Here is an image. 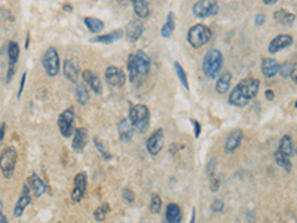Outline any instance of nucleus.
Returning a JSON list of instances; mask_svg holds the SVG:
<instances>
[{"label":"nucleus","mask_w":297,"mask_h":223,"mask_svg":"<svg viewBox=\"0 0 297 223\" xmlns=\"http://www.w3.org/2000/svg\"><path fill=\"white\" fill-rule=\"evenodd\" d=\"M258 87H260V81L254 79V78H247L244 81H241L232 91L231 97H229V103L238 107H244L247 106L258 92Z\"/></svg>","instance_id":"nucleus-1"},{"label":"nucleus","mask_w":297,"mask_h":223,"mask_svg":"<svg viewBox=\"0 0 297 223\" xmlns=\"http://www.w3.org/2000/svg\"><path fill=\"white\" fill-rule=\"evenodd\" d=\"M128 70L131 81L135 84L150 70V58H148L143 51H137L135 54H131L128 58Z\"/></svg>","instance_id":"nucleus-2"},{"label":"nucleus","mask_w":297,"mask_h":223,"mask_svg":"<svg viewBox=\"0 0 297 223\" xmlns=\"http://www.w3.org/2000/svg\"><path fill=\"white\" fill-rule=\"evenodd\" d=\"M129 122L138 133H144L148 128V124H150V112H148V107L144 104L132 106L129 112Z\"/></svg>","instance_id":"nucleus-3"},{"label":"nucleus","mask_w":297,"mask_h":223,"mask_svg":"<svg viewBox=\"0 0 297 223\" xmlns=\"http://www.w3.org/2000/svg\"><path fill=\"white\" fill-rule=\"evenodd\" d=\"M221 64H223V55L218 49H210L205 57H204V61H202V70L205 73V76L212 79L215 78L220 68H221Z\"/></svg>","instance_id":"nucleus-4"},{"label":"nucleus","mask_w":297,"mask_h":223,"mask_svg":"<svg viewBox=\"0 0 297 223\" xmlns=\"http://www.w3.org/2000/svg\"><path fill=\"white\" fill-rule=\"evenodd\" d=\"M211 30L205 24H196L189 30L188 41L193 48H201L211 39Z\"/></svg>","instance_id":"nucleus-5"},{"label":"nucleus","mask_w":297,"mask_h":223,"mask_svg":"<svg viewBox=\"0 0 297 223\" xmlns=\"http://www.w3.org/2000/svg\"><path fill=\"white\" fill-rule=\"evenodd\" d=\"M17 158H18V152L12 146H8L6 149H3L2 155H0V170H2V173L6 178L12 177L15 165H17Z\"/></svg>","instance_id":"nucleus-6"},{"label":"nucleus","mask_w":297,"mask_h":223,"mask_svg":"<svg viewBox=\"0 0 297 223\" xmlns=\"http://www.w3.org/2000/svg\"><path fill=\"white\" fill-rule=\"evenodd\" d=\"M42 64L49 76H57L60 71V57H58V52L55 48L46 49V52L42 58Z\"/></svg>","instance_id":"nucleus-7"},{"label":"nucleus","mask_w":297,"mask_h":223,"mask_svg":"<svg viewBox=\"0 0 297 223\" xmlns=\"http://www.w3.org/2000/svg\"><path fill=\"white\" fill-rule=\"evenodd\" d=\"M106 81L110 87L121 88L122 85H125V81H127L125 71L116 66H108L106 68Z\"/></svg>","instance_id":"nucleus-8"},{"label":"nucleus","mask_w":297,"mask_h":223,"mask_svg":"<svg viewBox=\"0 0 297 223\" xmlns=\"http://www.w3.org/2000/svg\"><path fill=\"white\" fill-rule=\"evenodd\" d=\"M193 15L198 18H204L208 15H215L218 12V5L217 2H208V0H201L193 5Z\"/></svg>","instance_id":"nucleus-9"},{"label":"nucleus","mask_w":297,"mask_h":223,"mask_svg":"<svg viewBox=\"0 0 297 223\" xmlns=\"http://www.w3.org/2000/svg\"><path fill=\"white\" fill-rule=\"evenodd\" d=\"M73 122H74V112L71 109H65L58 118V127L64 137H70L73 133Z\"/></svg>","instance_id":"nucleus-10"},{"label":"nucleus","mask_w":297,"mask_h":223,"mask_svg":"<svg viewBox=\"0 0 297 223\" xmlns=\"http://www.w3.org/2000/svg\"><path fill=\"white\" fill-rule=\"evenodd\" d=\"M86 191V174L85 173H79L74 177V186L71 191V200L74 202H79L84 198V194Z\"/></svg>","instance_id":"nucleus-11"},{"label":"nucleus","mask_w":297,"mask_h":223,"mask_svg":"<svg viewBox=\"0 0 297 223\" xmlns=\"http://www.w3.org/2000/svg\"><path fill=\"white\" fill-rule=\"evenodd\" d=\"M162 143H164V131L162 130H156L150 137H148L147 143H146V147L148 154L152 155H158L162 149Z\"/></svg>","instance_id":"nucleus-12"},{"label":"nucleus","mask_w":297,"mask_h":223,"mask_svg":"<svg viewBox=\"0 0 297 223\" xmlns=\"http://www.w3.org/2000/svg\"><path fill=\"white\" fill-rule=\"evenodd\" d=\"M293 44V37L290 34H278L275 39L269 44V52L275 54L287 46H290Z\"/></svg>","instance_id":"nucleus-13"},{"label":"nucleus","mask_w":297,"mask_h":223,"mask_svg":"<svg viewBox=\"0 0 297 223\" xmlns=\"http://www.w3.org/2000/svg\"><path fill=\"white\" fill-rule=\"evenodd\" d=\"M28 188L34 192L36 197H42L45 192H46V184L45 181L37 176V174H31L28 177V183H27Z\"/></svg>","instance_id":"nucleus-14"},{"label":"nucleus","mask_w":297,"mask_h":223,"mask_svg":"<svg viewBox=\"0 0 297 223\" xmlns=\"http://www.w3.org/2000/svg\"><path fill=\"white\" fill-rule=\"evenodd\" d=\"M30 202H31V197H30V192H28V186L25 184L24 188H22V194H21L20 200L17 201L15 208H14V216H15V217H20V216L24 213V210L27 208V205H28Z\"/></svg>","instance_id":"nucleus-15"},{"label":"nucleus","mask_w":297,"mask_h":223,"mask_svg":"<svg viewBox=\"0 0 297 223\" xmlns=\"http://www.w3.org/2000/svg\"><path fill=\"white\" fill-rule=\"evenodd\" d=\"M84 79L85 82L89 85V88L95 92V94H101L103 92V88H101V81L97 74L91 70H85L84 71Z\"/></svg>","instance_id":"nucleus-16"},{"label":"nucleus","mask_w":297,"mask_h":223,"mask_svg":"<svg viewBox=\"0 0 297 223\" xmlns=\"http://www.w3.org/2000/svg\"><path fill=\"white\" fill-rule=\"evenodd\" d=\"M241 141H242V131H241V130H235V131H232V133L229 134L228 140H226L225 151H226L228 154L236 151V147L241 144Z\"/></svg>","instance_id":"nucleus-17"},{"label":"nucleus","mask_w":297,"mask_h":223,"mask_svg":"<svg viewBox=\"0 0 297 223\" xmlns=\"http://www.w3.org/2000/svg\"><path fill=\"white\" fill-rule=\"evenodd\" d=\"M141 33H143V24L141 21L138 20H132L129 21V24L127 25V36L129 41H138L141 37Z\"/></svg>","instance_id":"nucleus-18"},{"label":"nucleus","mask_w":297,"mask_h":223,"mask_svg":"<svg viewBox=\"0 0 297 223\" xmlns=\"http://www.w3.org/2000/svg\"><path fill=\"white\" fill-rule=\"evenodd\" d=\"M86 140H88L86 128H79V130L74 131V138H73V149H74V151H78V152L84 151Z\"/></svg>","instance_id":"nucleus-19"},{"label":"nucleus","mask_w":297,"mask_h":223,"mask_svg":"<svg viewBox=\"0 0 297 223\" xmlns=\"http://www.w3.org/2000/svg\"><path fill=\"white\" fill-rule=\"evenodd\" d=\"M63 71H64V76H65L70 82H78L79 70H78V66L74 64L73 60H65V61H64Z\"/></svg>","instance_id":"nucleus-20"},{"label":"nucleus","mask_w":297,"mask_h":223,"mask_svg":"<svg viewBox=\"0 0 297 223\" xmlns=\"http://www.w3.org/2000/svg\"><path fill=\"white\" fill-rule=\"evenodd\" d=\"M262 71L266 78H274L279 71V63L274 58H265L262 64Z\"/></svg>","instance_id":"nucleus-21"},{"label":"nucleus","mask_w":297,"mask_h":223,"mask_svg":"<svg viewBox=\"0 0 297 223\" xmlns=\"http://www.w3.org/2000/svg\"><path fill=\"white\" fill-rule=\"evenodd\" d=\"M231 82H232V74L229 71H225L223 74H220V78L217 79V84H215V91L218 94H225L229 91L231 88Z\"/></svg>","instance_id":"nucleus-22"},{"label":"nucleus","mask_w":297,"mask_h":223,"mask_svg":"<svg viewBox=\"0 0 297 223\" xmlns=\"http://www.w3.org/2000/svg\"><path fill=\"white\" fill-rule=\"evenodd\" d=\"M181 208L178 207V204L171 202L167 208V220L168 223H181Z\"/></svg>","instance_id":"nucleus-23"},{"label":"nucleus","mask_w":297,"mask_h":223,"mask_svg":"<svg viewBox=\"0 0 297 223\" xmlns=\"http://www.w3.org/2000/svg\"><path fill=\"white\" fill-rule=\"evenodd\" d=\"M122 36H124V31H122V30H115V31H111V33H107V34H103V36L94 37L92 42L111 44V42H116V41H119Z\"/></svg>","instance_id":"nucleus-24"},{"label":"nucleus","mask_w":297,"mask_h":223,"mask_svg":"<svg viewBox=\"0 0 297 223\" xmlns=\"http://www.w3.org/2000/svg\"><path fill=\"white\" fill-rule=\"evenodd\" d=\"M275 20L281 24V25H285V27H290L294 20H296V15L293 12H288L285 9H279L275 12Z\"/></svg>","instance_id":"nucleus-25"},{"label":"nucleus","mask_w":297,"mask_h":223,"mask_svg":"<svg viewBox=\"0 0 297 223\" xmlns=\"http://www.w3.org/2000/svg\"><path fill=\"white\" fill-rule=\"evenodd\" d=\"M134 6V12L138 18H146L150 15V6L146 2V0H135L132 3Z\"/></svg>","instance_id":"nucleus-26"},{"label":"nucleus","mask_w":297,"mask_h":223,"mask_svg":"<svg viewBox=\"0 0 297 223\" xmlns=\"http://www.w3.org/2000/svg\"><path fill=\"white\" fill-rule=\"evenodd\" d=\"M293 140L290 135H284L281 138V143H279V147H278V152H281L284 156L290 158L291 159V155H293Z\"/></svg>","instance_id":"nucleus-27"},{"label":"nucleus","mask_w":297,"mask_h":223,"mask_svg":"<svg viewBox=\"0 0 297 223\" xmlns=\"http://www.w3.org/2000/svg\"><path fill=\"white\" fill-rule=\"evenodd\" d=\"M132 130H134V127L131 125L129 119H122L119 122V134L124 141H128L132 137Z\"/></svg>","instance_id":"nucleus-28"},{"label":"nucleus","mask_w":297,"mask_h":223,"mask_svg":"<svg viewBox=\"0 0 297 223\" xmlns=\"http://www.w3.org/2000/svg\"><path fill=\"white\" fill-rule=\"evenodd\" d=\"M174 27H175V17H174L172 12H170L168 17H167L165 24H164L162 28H161V34H162L164 37H170V36L172 34V31H174Z\"/></svg>","instance_id":"nucleus-29"},{"label":"nucleus","mask_w":297,"mask_h":223,"mask_svg":"<svg viewBox=\"0 0 297 223\" xmlns=\"http://www.w3.org/2000/svg\"><path fill=\"white\" fill-rule=\"evenodd\" d=\"M85 24H86L88 30L92 31V33H98V31H101L104 28V22L101 20H98V18H94V17L85 18Z\"/></svg>","instance_id":"nucleus-30"},{"label":"nucleus","mask_w":297,"mask_h":223,"mask_svg":"<svg viewBox=\"0 0 297 223\" xmlns=\"http://www.w3.org/2000/svg\"><path fill=\"white\" fill-rule=\"evenodd\" d=\"M76 98L81 104H86L89 101V91L86 88V85L84 84H78L76 87Z\"/></svg>","instance_id":"nucleus-31"},{"label":"nucleus","mask_w":297,"mask_h":223,"mask_svg":"<svg viewBox=\"0 0 297 223\" xmlns=\"http://www.w3.org/2000/svg\"><path fill=\"white\" fill-rule=\"evenodd\" d=\"M174 68H175V73H177V76L181 82V85L186 88V89H189V81H188V74H186L184 68L180 66L178 61H174Z\"/></svg>","instance_id":"nucleus-32"},{"label":"nucleus","mask_w":297,"mask_h":223,"mask_svg":"<svg viewBox=\"0 0 297 223\" xmlns=\"http://www.w3.org/2000/svg\"><path fill=\"white\" fill-rule=\"evenodd\" d=\"M8 57H9V61H11V67H14V64L20 58V46H18V44H15V42L9 44V46H8Z\"/></svg>","instance_id":"nucleus-33"},{"label":"nucleus","mask_w":297,"mask_h":223,"mask_svg":"<svg viewBox=\"0 0 297 223\" xmlns=\"http://www.w3.org/2000/svg\"><path fill=\"white\" fill-rule=\"evenodd\" d=\"M275 161H276V164L278 165H281L282 168H285L287 171H291V159L290 158H287V156H284L281 152H278L276 151V154H275Z\"/></svg>","instance_id":"nucleus-34"},{"label":"nucleus","mask_w":297,"mask_h":223,"mask_svg":"<svg viewBox=\"0 0 297 223\" xmlns=\"http://www.w3.org/2000/svg\"><path fill=\"white\" fill-rule=\"evenodd\" d=\"M148 208H150V211L153 214L161 213V210H162V200H161L159 195H153L152 197V201H150V205H148Z\"/></svg>","instance_id":"nucleus-35"},{"label":"nucleus","mask_w":297,"mask_h":223,"mask_svg":"<svg viewBox=\"0 0 297 223\" xmlns=\"http://www.w3.org/2000/svg\"><path fill=\"white\" fill-rule=\"evenodd\" d=\"M107 211H108V204H103L101 207H98V208L95 210V213H94V216H95V220H98V222L104 220V219H106V214H107Z\"/></svg>","instance_id":"nucleus-36"},{"label":"nucleus","mask_w":297,"mask_h":223,"mask_svg":"<svg viewBox=\"0 0 297 223\" xmlns=\"http://www.w3.org/2000/svg\"><path fill=\"white\" fill-rule=\"evenodd\" d=\"M279 73L282 78H288L291 73V64L290 63H284L282 66H279Z\"/></svg>","instance_id":"nucleus-37"},{"label":"nucleus","mask_w":297,"mask_h":223,"mask_svg":"<svg viewBox=\"0 0 297 223\" xmlns=\"http://www.w3.org/2000/svg\"><path fill=\"white\" fill-rule=\"evenodd\" d=\"M290 76H291L293 82L297 84V63H294V64L291 66V73H290Z\"/></svg>","instance_id":"nucleus-38"},{"label":"nucleus","mask_w":297,"mask_h":223,"mask_svg":"<svg viewBox=\"0 0 297 223\" xmlns=\"http://www.w3.org/2000/svg\"><path fill=\"white\" fill-rule=\"evenodd\" d=\"M124 198L128 201V202H132L134 201V192L131 189H125L124 191Z\"/></svg>","instance_id":"nucleus-39"},{"label":"nucleus","mask_w":297,"mask_h":223,"mask_svg":"<svg viewBox=\"0 0 297 223\" xmlns=\"http://www.w3.org/2000/svg\"><path fill=\"white\" fill-rule=\"evenodd\" d=\"M95 143H97V147L100 149V151L103 152V155H104V158H110V155L106 152V149H104V146H103V143H100V140L98 138H95Z\"/></svg>","instance_id":"nucleus-40"},{"label":"nucleus","mask_w":297,"mask_h":223,"mask_svg":"<svg viewBox=\"0 0 297 223\" xmlns=\"http://www.w3.org/2000/svg\"><path fill=\"white\" fill-rule=\"evenodd\" d=\"M212 210H214V211H221V210H223V201L215 200L214 204H212Z\"/></svg>","instance_id":"nucleus-41"},{"label":"nucleus","mask_w":297,"mask_h":223,"mask_svg":"<svg viewBox=\"0 0 297 223\" xmlns=\"http://www.w3.org/2000/svg\"><path fill=\"white\" fill-rule=\"evenodd\" d=\"M5 133H6V124H0V144L3 141Z\"/></svg>","instance_id":"nucleus-42"},{"label":"nucleus","mask_w":297,"mask_h":223,"mask_svg":"<svg viewBox=\"0 0 297 223\" xmlns=\"http://www.w3.org/2000/svg\"><path fill=\"white\" fill-rule=\"evenodd\" d=\"M263 21H265V15H263V14H258V15L255 17V25H262Z\"/></svg>","instance_id":"nucleus-43"},{"label":"nucleus","mask_w":297,"mask_h":223,"mask_svg":"<svg viewBox=\"0 0 297 223\" xmlns=\"http://www.w3.org/2000/svg\"><path fill=\"white\" fill-rule=\"evenodd\" d=\"M193 122V125H195V137H199V131H201V127H199V124L196 122V121H192Z\"/></svg>","instance_id":"nucleus-44"},{"label":"nucleus","mask_w":297,"mask_h":223,"mask_svg":"<svg viewBox=\"0 0 297 223\" xmlns=\"http://www.w3.org/2000/svg\"><path fill=\"white\" fill-rule=\"evenodd\" d=\"M24 82H25V73H22V78H21V87H20V92H18V97L21 95L22 92V88H24Z\"/></svg>","instance_id":"nucleus-45"},{"label":"nucleus","mask_w":297,"mask_h":223,"mask_svg":"<svg viewBox=\"0 0 297 223\" xmlns=\"http://www.w3.org/2000/svg\"><path fill=\"white\" fill-rule=\"evenodd\" d=\"M266 97H268L269 100H272V98H274V91H271V89L266 91Z\"/></svg>","instance_id":"nucleus-46"},{"label":"nucleus","mask_w":297,"mask_h":223,"mask_svg":"<svg viewBox=\"0 0 297 223\" xmlns=\"http://www.w3.org/2000/svg\"><path fill=\"white\" fill-rule=\"evenodd\" d=\"M0 223H8V220L3 214H0Z\"/></svg>","instance_id":"nucleus-47"},{"label":"nucleus","mask_w":297,"mask_h":223,"mask_svg":"<svg viewBox=\"0 0 297 223\" xmlns=\"http://www.w3.org/2000/svg\"><path fill=\"white\" fill-rule=\"evenodd\" d=\"M263 2H265L266 5H274V3L276 2V0H263Z\"/></svg>","instance_id":"nucleus-48"},{"label":"nucleus","mask_w":297,"mask_h":223,"mask_svg":"<svg viewBox=\"0 0 297 223\" xmlns=\"http://www.w3.org/2000/svg\"><path fill=\"white\" fill-rule=\"evenodd\" d=\"M0 214H2V207H0Z\"/></svg>","instance_id":"nucleus-49"},{"label":"nucleus","mask_w":297,"mask_h":223,"mask_svg":"<svg viewBox=\"0 0 297 223\" xmlns=\"http://www.w3.org/2000/svg\"><path fill=\"white\" fill-rule=\"evenodd\" d=\"M296 154H297V144H296Z\"/></svg>","instance_id":"nucleus-50"}]
</instances>
